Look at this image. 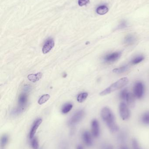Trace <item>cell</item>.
Returning a JSON list of instances; mask_svg holds the SVG:
<instances>
[{
	"instance_id": "obj_6",
	"label": "cell",
	"mask_w": 149,
	"mask_h": 149,
	"mask_svg": "<svg viewBox=\"0 0 149 149\" xmlns=\"http://www.w3.org/2000/svg\"><path fill=\"white\" fill-rule=\"evenodd\" d=\"M91 133L94 138H98L100 135L101 130L99 123L96 119L93 120L91 123Z\"/></svg>"
},
{
	"instance_id": "obj_5",
	"label": "cell",
	"mask_w": 149,
	"mask_h": 149,
	"mask_svg": "<svg viewBox=\"0 0 149 149\" xmlns=\"http://www.w3.org/2000/svg\"><path fill=\"white\" fill-rule=\"evenodd\" d=\"M144 92V86L142 82L138 81L135 84L134 88V94L138 99H141L143 96Z\"/></svg>"
},
{
	"instance_id": "obj_19",
	"label": "cell",
	"mask_w": 149,
	"mask_h": 149,
	"mask_svg": "<svg viewBox=\"0 0 149 149\" xmlns=\"http://www.w3.org/2000/svg\"><path fill=\"white\" fill-rule=\"evenodd\" d=\"M135 40V38L134 36L129 35L125 38L124 42L127 45H132L134 43Z\"/></svg>"
},
{
	"instance_id": "obj_10",
	"label": "cell",
	"mask_w": 149,
	"mask_h": 149,
	"mask_svg": "<svg viewBox=\"0 0 149 149\" xmlns=\"http://www.w3.org/2000/svg\"><path fill=\"white\" fill-rule=\"evenodd\" d=\"M121 55L120 52H115L107 55L104 57V60L107 63H112L118 60Z\"/></svg>"
},
{
	"instance_id": "obj_17",
	"label": "cell",
	"mask_w": 149,
	"mask_h": 149,
	"mask_svg": "<svg viewBox=\"0 0 149 149\" xmlns=\"http://www.w3.org/2000/svg\"><path fill=\"white\" fill-rule=\"evenodd\" d=\"M30 140V144L31 148L33 149H38L39 144L38 138L35 136Z\"/></svg>"
},
{
	"instance_id": "obj_21",
	"label": "cell",
	"mask_w": 149,
	"mask_h": 149,
	"mask_svg": "<svg viewBox=\"0 0 149 149\" xmlns=\"http://www.w3.org/2000/svg\"><path fill=\"white\" fill-rule=\"evenodd\" d=\"M88 96V94L87 93H82L78 95L77 100L80 103H82L86 99Z\"/></svg>"
},
{
	"instance_id": "obj_28",
	"label": "cell",
	"mask_w": 149,
	"mask_h": 149,
	"mask_svg": "<svg viewBox=\"0 0 149 149\" xmlns=\"http://www.w3.org/2000/svg\"><path fill=\"white\" fill-rule=\"evenodd\" d=\"M127 26V23H126V22L125 21H122V22H121L120 25H119V27H118V29H124V28H126Z\"/></svg>"
},
{
	"instance_id": "obj_3",
	"label": "cell",
	"mask_w": 149,
	"mask_h": 149,
	"mask_svg": "<svg viewBox=\"0 0 149 149\" xmlns=\"http://www.w3.org/2000/svg\"><path fill=\"white\" fill-rule=\"evenodd\" d=\"M85 116V112L83 110H78L73 114L69 119L68 125L70 127H73L79 123Z\"/></svg>"
},
{
	"instance_id": "obj_25",
	"label": "cell",
	"mask_w": 149,
	"mask_h": 149,
	"mask_svg": "<svg viewBox=\"0 0 149 149\" xmlns=\"http://www.w3.org/2000/svg\"><path fill=\"white\" fill-rule=\"evenodd\" d=\"M128 91L127 89H124L120 93V98L122 100H126L127 95L128 93Z\"/></svg>"
},
{
	"instance_id": "obj_8",
	"label": "cell",
	"mask_w": 149,
	"mask_h": 149,
	"mask_svg": "<svg viewBox=\"0 0 149 149\" xmlns=\"http://www.w3.org/2000/svg\"><path fill=\"white\" fill-rule=\"evenodd\" d=\"M42 123V120L41 118H38L34 121L33 123L31 125V127L30 130L29 134V137L30 140L35 137V134L37 131L40 125Z\"/></svg>"
},
{
	"instance_id": "obj_4",
	"label": "cell",
	"mask_w": 149,
	"mask_h": 149,
	"mask_svg": "<svg viewBox=\"0 0 149 149\" xmlns=\"http://www.w3.org/2000/svg\"><path fill=\"white\" fill-rule=\"evenodd\" d=\"M93 137L92 133L88 130H84L81 134L82 141L87 147H91L93 145Z\"/></svg>"
},
{
	"instance_id": "obj_24",
	"label": "cell",
	"mask_w": 149,
	"mask_h": 149,
	"mask_svg": "<svg viewBox=\"0 0 149 149\" xmlns=\"http://www.w3.org/2000/svg\"><path fill=\"white\" fill-rule=\"evenodd\" d=\"M127 69L128 66L127 65H125V66H122V67L118 68V69H114L113 71L115 73H117V74H120V73H122V72H124L126 71Z\"/></svg>"
},
{
	"instance_id": "obj_22",
	"label": "cell",
	"mask_w": 149,
	"mask_h": 149,
	"mask_svg": "<svg viewBox=\"0 0 149 149\" xmlns=\"http://www.w3.org/2000/svg\"><path fill=\"white\" fill-rule=\"evenodd\" d=\"M144 59V56H138L133 59L131 61V63L133 65H136L142 62Z\"/></svg>"
},
{
	"instance_id": "obj_26",
	"label": "cell",
	"mask_w": 149,
	"mask_h": 149,
	"mask_svg": "<svg viewBox=\"0 0 149 149\" xmlns=\"http://www.w3.org/2000/svg\"><path fill=\"white\" fill-rule=\"evenodd\" d=\"M90 2L89 0H79L78 4L80 7L85 6Z\"/></svg>"
},
{
	"instance_id": "obj_30",
	"label": "cell",
	"mask_w": 149,
	"mask_h": 149,
	"mask_svg": "<svg viewBox=\"0 0 149 149\" xmlns=\"http://www.w3.org/2000/svg\"><path fill=\"white\" fill-rule=\"evenodd\" d=\"M119 149H130L127 145L125 144H122L121 145Z\"/></svg>"
},
{
	"instance_id": "obj_2",
	"label": "cell",
	"mask_w": 149,
	"mask_h": 149,
	"mask_svg": "<svg viewBox=\"0 0 149 149\" xmlns=\"http://www.w3.org/2000/svg\"><path fill=\"white\" fill-rule=\"evenodd\" d=\"M129 80L127 77H124L118 80L116 82L112 84L104 91L101 92L100 95H105L111 93L118 89L122 88V87L128 84Z\"/></svg>"
},
{
	"instance_id": "obj_18",
	"label": "cell",
	"mask_w": 149,
	"mask_h": 149,
	"mask_svg": "<svg viewBox=\"0 0 149 149\" xmlns=\"http://www.w3.org/2000/svg\"><path fill=\"white\" fill-rule=\"evenodd\" d=\"M9 142V137L7 134H3L1 138V148L6 147Z\"/></svg>"
},
{
	"instance_id": "obj_1",
	"label": "cell",
	"mask_w": 149,
	"mask_h": 149,
	"mask_svg": "<svg viewBox=\"0 0 149 149\" xmlns=\"http://www.w3.org/2000/svg\"><path fill=\"white\" fill-rule=\"evenodd\" d=\"M101 115L103 121L111 132L114 133L119 131L120 128L116 123L115 117L109 108H104L101 110Z\"/></svg>"
},
{
	"instance_id": "obj_9",
	"label": "cell",
	"mask_w": 149,
	"mask_h": 149,
	"mask_svg": "<svg viewBox=\"0 0 149 149\" xmlns=\"http://www.w3.org/2000/svg\"><path fill=\"white\" fill-rule=\"evenodd\" d=\"M54 44L55 43L53 39L50 38L47 39L43 46V53L45 54L50 52L51 50L54 47Z\"/></svg>"
},
{
	"instance_id": "obj_27",
	"label": "cell",
	"mask_w": 149,
	"mask_h": 149,
	"mask_svg": "<svg viewBox=\"0 0 149 149\" xmlns=\"http://www.w3.org/2000/svg\"><path fill=\"white\" fill-rule=\"evenodd\" d=\"M31 86L29 85H25L24 88V91L25 93L30 92L31 91Z\"/></svg>"
},
{
	"instance_id": "obj_7",
	"label": "cell",
	"mask_w": 149,
	"mask_h": 149,
	"mask_svg": "<svg viewBox=\"0 0 149 149\" xmlns=\"http://www.w3.org/2000/svg\"><path fill=\"white\" fill-rule=\"evenodd\" d=\"M120 116L123 120H128L130 117V111L127 104L122 102L120 105Z\"/></svg>"
},
{
	"instance_id": "obj_14",
	"label": "cell",
	"mask_w": 149,
	"mask_h": 149,
	"mask_svg": "<svg viewBox=\"0 0 149 149\" xmlns=\"http://www.w3.org/2000/svg\"><path fill=\"white\" fill-rule=\"evenodd\" d=\"M73 108V105L71 103H66L62 107L61 112L63 114H66L69 113Z\"/></svg>"
},
{
	"instance_id": "obj_13",
	"label": "cell",
	"mask_w": 149,
	"mask_h": 149,
	"mask_svg": "<svg viewBox=\"0 0 149 149\" xmlns=\"http://www.w3.org/2000/svg\"><path fill=\"white\" fill-rule=\"evenodd\" d=\"M42 75H43V74L41 72H38L36 74H30L28 76V79L30 81H31V82H36L40 79Z\"/></svg>"
},
{
	"instance_id": "obj_20",
	"label": "cell",
	"mask_w": 149,
	"mask_h": 149,
	"mask_svg": "<svg viewBox=\"0 0 149 149\" xmlns=\"http://www.w3.org/2000/svg\"><path fill=\"white\" fill-rule=\"evenodd\" d=\"M50 96L48 94H45L42 95L38 100V104L39 105H42V104H44L50 99Z\"/></svg>"
},
{
	"instance_id": "obj_29",
	"label": "cell",
	"mask_w": 149,
	"mask_h": 149,
	"mask_svg": "<svg viewBox=\"0 0 149 149\" xmlns=\"http://www.w3.org/2000/svg\"><path fill=\"white\" fill-rule=\"evenodd\" d=\"M103 149H114V148L111 144H106L104 146Z\"/></svg>"
},
{
	"instance_id": "obj_11",
	"label": "cell",
	"mask_w": 149,
	"mask_h": 149,
	"mask_svg": "<svg viewBox=\"0 0 149 149\" xmlns=\"http://www.w3.org/2000/svg\"><path fill=\"white\" fill-rule=\"evenodd\" d=\"M28 101V96L26 93L21 94L18 98V107L25 109Z\"/></svg>"
},
{
	"instance_id": "obj_16",
	"label": "cell",
	"mask_w": 149,
	"mask_h": 149,
	"mask_svg": "<svg viewBox=\"0 0 149 149\" xmlns=\"http://www.w3.org/2000/svg\"><path fill=\"white\" fill-rule=\"evenodd\" d=\"M141 121L144 125H149V112H146L142 115Z\"/></svg>"
},
{
	"instance_id": "obj_12",
	"label": "cell",
	"mask_w": 149,
	"mask_h": 149,
	"mask_svg": "<svg viewBox=\"0 0 149 149\" xmlns=\"http://www.w3.org/2000/svg\"><path fill=\"white\" fill-rule=\"evenodd\" d=\"M135 96L132 93H128L126 98V100L127 101L128 105L129 107H134L135 105Z\"/></svg>"
},
{
	"instance_id": "obj_31",
	"label": "cell",
	"mask_w": 149,
	"mask_h": 149,
	"mask_svg": "<svg viewBox=\"0 0 149 149\" xmlns=\"http://www.w3.org/2000/svg\"><path fill=\"white\" fill-rule=\"evenodd\" d=\"M76 149H84V148L81 145H78L77 146Z\"/></svg>"
},
{
	"instance_id": "obj_15",
	"label": "cell",
	"mask_w": 149,
	"mask_h": 149,
	"mask_svg": "<svg viewBox=\"0 0 149 149\" xmlns=\"http://www.w3.org/2000/svg\"><path fill=\"white\" fill-rule=\"evenodd\" d=\"M108 11V9L105 5L99 6L96 9V12L100 15H103L106 14Z\"/></svg>"
},
{
	"instance_id": "obj_32",
	"label": "cell",
	"mask_w": 149,
	"mask_h": 149,
	"mask_svg": "<svg viewBox=\"0 0 149 149\" xmlns=\"http://www.w3.org/2000/svg\"><path fill=\"white\" fill-rule=\"evenodd\" d=\"M67 76V74H65V73H64V74L63 75V77H64V78H65L66 76Z\"/></svg>"
},
{
	"instance_id": "obj_23",
	"label": "cell",
	"mask_w": 149,
	"mask_h": 149,
	"mask_svg": "<svg viewBox=\"0 0 149 149\" xmlns=\"http://www.w3.org/2000/svg\"><path fill=\"white\" fill-rule=\"evenodd\" d=\"M132 149H143L137 140L134 139L132 141Z\"/></svg>"
}]
</instances>
